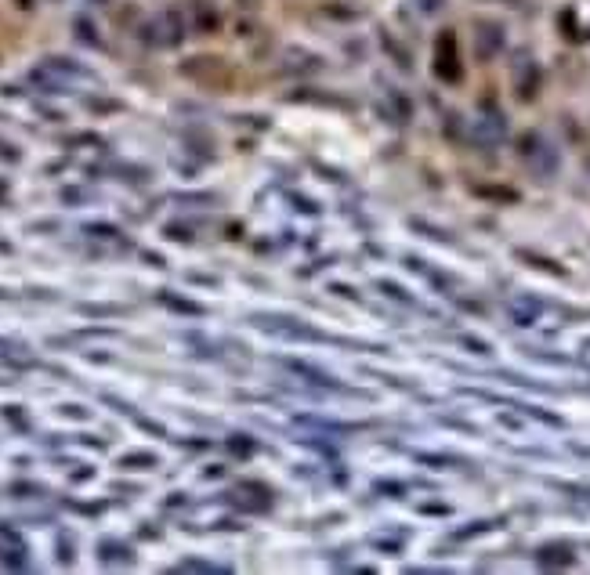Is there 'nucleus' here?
<instances>
[{"instance_id":"f03ea898","label":"nucleus","mask_w":590,"mask_h":575,"mask_svg":"<svg viewBox=\"0 0 590 575\" xmlns=\"http://www.w3.org/2000/svg\"><path fill=\"white\" fill-rule=\"evenodd\" d=\"M435 73L442 80H460V66H456V44H453V33H442L438 36V55H435Z\"/></svg>"},{"instance_id":"2eb2a0df","label":"nucleus","mask_w":590,"mask_h":575,"mask_svg":"<svg viewBox=\"0 0 590 575\" xmlns=\"http://www.w3.org/2000/svg\"><path fill=\"white\" fill-rule=\"evenodd\" d=\"M225 445H228V453H232V456H250V453H254V449H258V445H254V441H250L246 434H232V438H228Z\"/></svg>"},{"instance_id":"423d86ee","label":"nucleus","mask_w":590,"mask_h":575,"mask_svg":"<svg viewBox=\"0 0 590 575\" xmlns=\"http://www.w3.org/2000/svg\"><path fill=\"white\" fill-rule=\"evenodd\" d=\"M160 44H181V36H185V29H181V15L171 8V11H163V18H160Z\"/></svg>"},{"instance_id":"a878e982","label":"nucleus","mask_w":590,"mask_h":575,"mask_svg":"<svg viewBox=\"0 0 590 575\" xmlns=\"http://www.w3.org/2000/svg\"><path fill=\"white\" fill-rule=\"evenodd\" d=\"M62 553H58V561L62 565H73V543H66V539H62V546H58Z\"/></svg>"},{"instance_id":"dca6fc26","label":"nucleus","mask_w":590,"mask_h":575,"mask_svg":"<svg viewBox=\"0 0 590 575\" xmlns=\"http://www.w3.org/2000/svg\"><path fill=\"white\" fill-rule=\"evenodd\" d=\"M196 26L203 29V33H210V29H218V15L210 11L206 4H196Z\"/></svg>"},{"instance_id":"f257e3e1","label":"nucleus","mask_w":590,"mask_h":575,"mask_svg":"<svg viewBox=\"0 0 590 575\" xmlns=\"http://www.w3.org/2000/svg\"><path fill=\"white\" fill-rule=\"evenodd\" d=\"M518 152H521V159H525V163L533 166V174H540V178H551L554 170H558V152H554V145L547 141L543 134H536V131L521 134Z\"/></svg>"},{"instance_id":"ddd939ff","label":"nucleus","mask_w":590,"mask_h":575,"mask_svg":"<svg viewBox=\"0 0 590 575\" xmlns=\"http://www.w3.org/2000/svg\"><path fill=\"white\" fill-rule=\"evenodd\" d=\"M178 572H206V575H214V572H228V568L214 565V561H203V558H185V561H178Z\"/></svg>"},{"instance_id":"cd10ccee","label":"nucleus","mask_w":590,"mask_h":575,"mask_svg":"<svg viewBox=\"0 0 590 575\" xmlns=\"http://www.w3.org/2000/svg\"><path fill=\"white\" fill-rule=\"evenodd\" d=\"M576 453H580V456H590V449H580V445H576Z\"/></svg>"},{"instance_id":"6e6552de","label":"nucleus","mask_w":590,"mask_h":575,"mask_svg":"<svg viewBox=\"0 0 590 575\" xmlns=\"http://www.w3.org/2000/svg\"><path fill=\"white\" fill-rule=\"evenodd\" d=\"M540 315V301H529V297H518V301H511V318L518 326H533Z\"/></svg>"},{"instance_id":"6ab92c4d","label":"nucleus","mask_w":590,"mask_h":575,"mask_svg":"<svg viewBox=\"0 0 590 575\" xmlns=\"http://www.w3.org/2000/svg\"><path fill=\"white\" fill-rule=\"evenodd\" d=\"M76 33H80V40H83V44L98 48V36H94V29H91V22H87V18H76Z\"/></svg>"},{"instance_id":"4be33fe9","label":"nucleus","mask_w":590,"mask_h":575,"mask_svg":"<svg viewBox=\"0 0 590 575\" xmlns=\"http://www.w3.org/2000/svg\"><path fill=\"white\" fill-rule=\"evenodd\" d=\"M486 528H489V521H475L471 528H460L453 539H471V536H478V532H486Z\"/></svg>"},{"instance_id":"4468645a","label":"nucleus","mask_w":590,"mask_h":575,"mask_svg":"<svg viewBox=\"0 0 590 575\" xmlns=\"http://www.w3.org/2000/svg\"><path fill=\"white\" fill-rule=\"evenodd\" d=\"M11 496H15V499H44L48 488H44V485H29V481H15V485H11Z\"/></svg>"},{"instance_id":"aec40b11","label":"nucleus","mask_w":590,"mask_h":575,"mask_svg":"<svg viewBox=\"0 0 590 575\" xmlns=\"http://www.w3.org/2000/svg\"><path fill=\"white\" fill-rule=\"evenodd\" d=\"M163 232H167L171 239H178V243H188V239H192V228H185V225H167Z\"/></svg>"},{"instance_id":"b1692460","label":"nucleus","mask_w":590,"mask_h":575,"mask_svg":"<svg viewBox=\"0 0 590 575\" xmlns=\"http://www.w3.org/2000/svg\"><path fill=\"white\" fill-rule=\"evenodd\" d=\"M4 416H8L11 423H18V427H22V431H26V416H22V413H18V406H4Z\"/></svg>"},{"instance_id":"393cba45","label":"nucleus","mask_w":590,"mask_h":575,"mask_svg":"<svg viewBox=\"0 0 590 575\" xmlns=\"http://www.w3.org/2000/svg\"><path fill=\"white\" fill-rule=\"evenodd\" d=\"M0 159L15 163V159H18V148H15V145H8V141H0Z\"/></svg>"},{"instance_id":"1a4fd4ad","label":"nucleus","mask_w":590,"mask_h":575,"mask_svg":"<svg viewBox=\"0 0 590 575\" xmlns=\"http://www.w3.org/2000/svg\"><path fill=\"white\" fill-rule=\"evenodd\" d=\"M160 304L174 308V311H181V315H203V304L185 301V297H178V293H171V290H160Z\"/></svg>"},{"instance_id":"f8f14e48","label":"nucleus","mask_w":590,"mask_h":575,"mask_svg":"<svg viewBox=\"0 0 590 575\" xmlns=\"http://www.w3.org/2000/svg\"><path fill=\"white\" fill-rule=\"evenodd\" d=\"M80 315H94V318H113V315H123L127 308L123 304H76Z\"/></svg>"},{"instance_id":"39448f33","label":"nucleus","mask_w":590,"mask_h":575,"mask_svg":"<svg viewBox=\"0 0 590 575\" xmlns=\"http://www.w3.org/2000/svg\"><path fill=\"white\" fill-rule=\"evenodd\" d=\"M503 131H507V127H503V116L486 101V109H482V120H478V134H482V141H500Z\"/></svg>"},{"instance_id":"412c9836","label":"nucleus","mask_w":590,"mask_h":575,"mask_svg":"<svg viewBox=\"0 0 590 575\" xmlns=\"http://www.w3.org/2000/svg\"><path fill=\"white\" fill-rule=\"evenodd\" d=\"M482 192V196H489V199H518V192H511V188H478Z\"/></svg>"},{"instance_id":"20e7f679","label":"nucleus","mask_w":590,"mask_h":575,"mask_svg":"<svg viewBox=\"0 0 590 575\" xmlns=\"http://www.w3.org/2000/svg\"><path fill=\"white\" fill-rule=\"evenodd\" d=\"M98 561L101 565H131L134 561V550L127 543H120V539H101L98 543Z\"/></svg>"},{"instance_id":"bb28decb","label":"nucleus","mask_w":590,"mask_h":575,"mask_svg":"<svg viewBox=\"0 0 590 575\" xmlns=\"http://www.w3.org/2000/svg\"><path fill=\"white\" fill-rule=\"evenodd\" d=\"M62 416H76V420H87V409H80V406H62Z\"/></svg>"},{"instance_id":"7ed1b4c3","label":"nucleus","mask_w":590,"mask_h":575,"mask_svg":"<svg viewBox=\"0 0 590 575\" xmlns=\"http://www.w3.org/2000/svg\"><path fill=\"white\" fill-rule=\"evenodd\" d=\"M0 561L8 568H26V546L18 539V532H11L8 525H0Z\"/></svg>"},{"instance_id":"9b49d317","label":"nucleus","mask_w":590,"mask_h":575,"mask_svg":"<svg viewBox=\"0 0 590 575\" xmlns=\"http://www.w3.org/2000/svg\"><path fill=\"white\" fill-rule=\"evenodd\" d=\"M500 40H503V36H500L496 26H482V29H478V55L489 58V55L500 48Z\"/></svg>"},{"instance_id":"a211bd4d","label":"nucleus","mask_w":590,"mask_h":575,"mask_svg":"<svg viewBox=\"0 0 590 575\" xmlns=\"http://www.w3.org/2000/svg\"><path fill=\"white\" fill-rule=\"evenodd\" d=\"M83 232H87L91 239H116V236H120V232H116L113 225H87Z\"/></svg>"},{"instance_id":"5701e85b","label":"nucleus","mask_w":590,"mask_h":575,"mask_svg":"<svg viewBox=\"0 0 590 575\" xmlns=\"http://www.w3.org/2000/svg\"><path fill=\"white\" fill-rule=\"evenodd\" d=\"M381 290H384L388 297H398V301H406V304H409V293H406L402 286H395V283H381Z\"/></svg>"},{"instance_id":"9d476101","label":"nucleus","mask_w":590,"mask_h":575,"mask_svg":"<svg viewBox=\"0 0 590 575\" xmlns=\"http://www.w3.org/2000/svg\"><path fill=\"white\" fill-rule=\"evenodd\" d=\"M120 467L123 471H153V467H160V460L153 453H127L120 460Z\"/></svg>"},{"instance_id":"f3484780","label":"nucleus","mask_w":590,"mask_h":575,"mask_svg":"<svg viewBox=\"0 0 590 575\" xmlns=\"http://www.w3.org/2000/svg\"><path fill=\"white\" fill-rule=\"evenodd\" d=\"M518 257H525V261H533L536 268H543V271H554V275H565L554 261H547V257H536V253H529V250H518Z\"/></svg>"},{"instance_id":"0eeeda50","label":"nucleus","mask_w":590,"mask_h":575,"mask_svg":"<svg viewBox=\"0 0 590 575\" xmlns=\"http://www.w3.org/2000/svg\"><path fill=\"white\" fill-rule=\"evenodd\" d=\"M576 558H573V550L568 546H543L540 553H536V565H543V568H568Z\"/></svg>"}]
</instances>
